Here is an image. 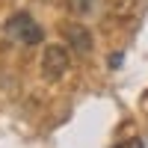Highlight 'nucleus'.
Listing matches in <instances>:
<instances>
[{
	"mask_svg": "<svg viewBox=\"0 0 148 148\" xmlns=\"http://www.w3.org/2000/svg\"><path fill=\"white\" fill-rule=\"evenodd\" d=\"M6 33L12 36L15 42H21V45H39L42 42V27L36 24L27 12H18V15H12L9 21H6Z\"/></svg>",
	"mask_w": 148,
	"mask_h": 148,
	"instance_id": "f257e3e1",
	"label": "nucleus"
},
{
	"mask_svg": "<svg viewBox=\"0 0 148 148\" xmlns=\"http://www.w3.org/2000/svg\"><path fill=\"white\" fill-rule=\"evenodd\" d=\"M68 51L62 45H51V47H45V53H42V74L47 80H59L62 74L68 71Z\"/></svg>",
	"mask_w": 148,
	"mask_h": 148,
	"instance_id": "f03ea898",
	"label": "nucleus"
},
{
	"mask_svg": "<svg viewBox=\"0 0 148 148\" xmlns=\"http://www.w3.org/2000/svg\"><path fill=\"white\" fill-rule=\"evenodd\" d=\"M62 36H65V42H68L71 51H77V53H89L92 51V33L86 30L83 24H65Z\"/></svg>",
	"mask_w": 148,
	"mask_h": 148,
	"instance_id": "7ed1b4c3",
	"label": "nucleus"
},
{
	"mask_svg": "<svg viewBox=\"0 0 148 148\" xmlns=\"http://www.w3.org/2000/svg\"><path fill=\"white\" fill-rule=\"evenodd\" d=\"M136 3H139V0H113V15L130 18L133 12H136Z\"/></svg>",
	"mask_w": 148,
	"mask_h": 148,
	"instance_id": "20e7f679",
	"label": "nucleus"
},
{
	"mask_svg": "<svg viewBox=\"0 0 148 148\" xmlns=\"http://www.w3.org/2000/svg\"><path fill=\"white\" fill-rule=\"evenodd\" d=\"M68 9L74 12V15H89V12L95 9V0H68Z\"/></svg>",
	"mask_w": 148,
	"mask_h": 148,
	"instance_id": "39448f33",
	"label": "nucleus"
},
{
	"mask_svg": "<svg viewBox=\"0 0 148 148\" xmlns=\"http://www.w3.org/2000/svg\"><path fill=\"white\" fill-rule=\"evenodd\" d=\"M116 148H142V139H127V142H119Z\"/></svg>",
	"mask_w": 148,
	"mask_h": 148,
	"instance_id": "423d86ee",
	"label": "nucleus"
}]
</instances>
